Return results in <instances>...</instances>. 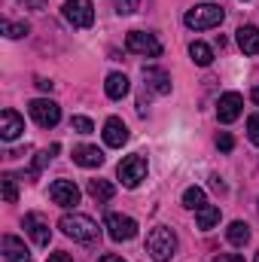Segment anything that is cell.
<instances>
[{
	"mask_svg": "<svg viewBox=\"0 0 259 262\" xmlns=\"http://www.w3.org/2000/svg\"><path fill=\"white\" fill-rule=\"evenodd\" d=\"M125 49L134 52V55H143V58H159L162 55V43L153 34H143V31H131L125 37Z\"/></svg>",
	"mask_w": 259,
	"mask_h": 262,
	"instance_id": "8992f818",
	"label": "cell"
},
{
	"mask_svg": "<svg viewBox=\"0 0 259 262\" xmlns=\"http://www.w3.org/2000/svg\"><path fill=\"white\" fill-rule=\"evenodd\" d=\"M238 46L244 55H259V28L256 25H241L238 28Z\"/></svg>",
	"mask_w": 259,
	"mask_h": 262,
	"instance_id": "5bb4252c",
	"label": "cell"
},
{
	"mask_svg": "<svg viewBox=\"0 0 259 262\" xmlns=\"http://www.w3.org/2000/svg\"><path fill=\"white\" fill-rule=\"evenodd\" d=\"M49 198L58 207H73V204H79V186L73 180H55L49 186Z\"/></svg>",
	"mask_w": 259,
	"mask_h": 262,
	"instance_id": "30bf717a",
	"label": "cell"
},
{
	"mask_svg": "<svg viewBox=\"0 0 259 262\" xmlns=\"http://www.w3.org/2000/svg\"><path fill=\"white\" fill-rule=\"evenodd\" d=\"M143 79H146V85H149L153 92H159V95H168V92H171V76H168L165 70H159V67H143Z\"/></svg>",
	"mask_w": 259,
	"mask_h": 262,
	"instance_id": "ac0fdd59",
	"label": "cell"
},
{
	"mask_svg": "<svg viewBox=\"0 0 259 262\" xmlns=\"http://www.w3.org/2000/svg\"><path fill=\"white\" fill-rule=\"evenodd\" d=\"M25 232L34 238V244H37V247H49V241H52L49 223H46L40 213H25Z\"/></svg>",
	"mask_w": 259,
	"mask_h": 262,
	"instance_id": "8fae6325",
	"label": "cell"
},
{
	"mask_svg": "<svg viewBox=\"0 0 259 262\" xmlns=\"http://www.w3.org/2000/svg\"><path fill=\"white\" fill-rule=\"evenodd\" d=\"M250 98H253V104H256V107H259V85H256V89H253V95H250Z\"/></svg>",
	"mask_w": 259,
	"mask_h": 262,
	"instance_id": "8d00e7d4",
	"label": "cell"
},
{
	"mask_svg": "<svg viewBox=\"0 0 259 262\" xmlns=\"http://www.w3.org/2000/svg\"><path fill=\"white\" fill-rule=\"evenodd\" d=\"M64 18L73 28H92L95 25V9H92V0H67L61 6Z\"/></svg>",
	"mask_w": 259,
	"mask_h": 262,
	"instance_id": "52a82bcc",
	"label": "cell"
},
{
	"mask_svg": "<svg viewBox=\"0 0 259 262\" xmlns=\"http://www.w3.org/2000/svg\"><path fill=\"white\" fill-rule=\"evenodd\" d=\"M241 110H244V98H241L238 92H226V95H220V104H217V119H220L223 125L235 122V119L241 116Z\"/></svg>",
	"mask_w": 259,
	"mask_h": 262,
	"instance_id": "9c48e42d",
	"label": "cell"
},
{
	"mask_svg": "<svg viewBox=\"0 0 259 262\" xmlns=\"http://www.w3.org/2000/svg\"><path fill=\"white\" fill-rule=\"evenodd\" d=\"M52 85H55V82H49V79H43V76L37 79V89H40V92H52Z\"/></svg>",
	"mask_w": 259,
	"mask_h": 262,
	"instance_id": "d6a6232c",
	"label": "cell"
},
{
	"mask_svg": "<svg viewBox=\"0 0 259 262\" xmlns=\"http://www.w3.org/2000/svg\"><path fill=\"white\" fill-rule=\"evenodd\" d=\"M256 262H259V253H256Z\"/></svg>",
	"mask_w": 259,
	"mask_h": 262,
	"instance_id": "74e56055",
	"label": "cell"
},
{
	"mask_svg": "<svg viewBox=\"0 0 259 262\" xmlns=\"http://www.w3.org/2000/svg\"><path fill=\"white\" fill-rule=\"evenodd\" d=\"M98 262H125V259H122V256H116V253H104Z\"/></svg>",
	"mask_w": 259,
	"mask_h": 262,
	"instance_id": "836d02e7",
	"label": "cell"
},
{
	"mask_svg": "<svg viewBox=\"0 0 259 262\" xmlns=\"http://www.w3.org/2000/svg\"><path fill=\"white\" fill-rule=\"evenodd\" d=\"M49 262H73V259H70L67 253H52V256H49Z\"/></svg>",
	"mask_w": 259,
	"mask_h": 262,
	"instance_id": "e575fe53",
	"label": "cell"
},
{
	"mask_svg": "<svg viewBox=\"0 0 259 262\" xmlns=\"http://www.w3.org/2000/svg\"><path fill=\"white\" fill-rule=\"evenodd\" d=\"M104 229H107V235L113 241H131L137 235V220H131L125 213H110L107 223H104Z\"/></svg>",
	"mask_w": 259,
	"mask_h": 262,
	"instance_id": "ba28073f",
	"label": "cell"
},
{
	"mask_svg": "<svg viewBox=\"0 0 259 262\" xmlns=\"http://www.w3.org/2000/svg\"><path fill=\"white\" fill-rule=\"evenodd\" d=\"M146 250L156 262H171V256L177 253V235L168 226H156L146 235Z\"/></svg>",
	"mask_w": 259,
	"mask_h": 262,
	"instance_id": "7a4b0ae2",
	"label": "cell"
},
{
	"mask_svg": "<svg viewBox=\"0 0 259 262\" xmlns=\"http://www.w3.org/2000/svg\"><path fill=\"white\" fill-rule=\"evenodd\" d=\"M28 110H31V119H34L40 128H55V125L61 122V107H58L55 101H49V98H37V101H31Z\"/></svg>",
	"mask_w": 259,
	"mask_h": 262,
	"instance_id": "277c9868",
	"label": "cell"
},
{
	"mask_svg": "<svg viewBox=\"0 0 259 262\" xmlns=\"http://www.w3.org/2000/svg\"><path fill=\"white\" fill-rule=\"evenodd\" d=\"M3 256L9 262H31V250L15 235H3Z\"/></svg>",
	"mask_w": 259,
	"mask_h": 262,
	"instance_id": "2e32d148",
	"label": "cell"
},
{
	"mask_svg": "<svg viewBox=\"0 0 259 262\" xmlns=\"http://www.w3.org/2000/svg\"><path fill=\"white\" fill-rule=\"evenodd\" d=\"M247 137L259 146V116H250V119H247Z\"/></svg>",
	"mask_w": 259,
	"mask_h": 262,
	"instance_id": "f1b7e54d",
	"label": "cell"
},
{
	"mask_svg": "<svg viewBox=\"0 0 259 262\" xmlns=\"http://www.w3.org/2000/svg\"><path fill=\"white\" fill-rule=\"evenodd\" d=\"M226 238H229L235 247H244V244L250 241V226H247V223H241V220H235V223H229Z\"/></svg>",
	"mask_w": 259,
	"mask_h": 262,
	"instance_id": "ffe728a7",
	"label": "cell"
},
{
	"mask_svg": "<svg viewBox=\"0 0 259 262\" xmlns=\"http://www.w3.org/2000/svg\"><path fill=\"white\" fill-rule=\"evenodd\" d=\"M21 131H25V119L15 113V110H3L0 113V137L6 140V143H12L15 137H21Z\"/></svg>",
	"mask_w": 259,
	"mask_h": 262,
	"instance_id": "7c38bea8",
	"label": "cell"
},
{
	"mask_svg": "<svg viewBox=\"0 0 259 262\" xmlns=\"http://www.w3.org/2000/svg\"><path fill=\"white\" fill-rule=\"evenodd\" d=\"M210 186H213V189H220V192H223V189H226V183H223V180H220V177H210Z\"/></svg>",
	"mask_w": 259,
	"mask_h": 262,
	"instance_id": "d590c367",
	"label": "cell"
},
{
	"mask_svg": "<svg viewBox=\"0 0 259 262\" xmlns=\"http://www.w3.org/2000/svg\"><path fill=\"white\" fill-rule=\"evenodd\" d=\"M73 162L79 168H101L104 165V152L98 146H76L73 149Z\"/></svg>",
	"mask_w": 259,
	"mask_h": 262,
	"instance_id": "9a60e30c",
	"label": "cell"
},
{
	"mask_svg": "<svg viewBox=\"0 0 259 262\" xmlns=\"http://www.w3.org/2000/svg\"><path fill=\"white\" fill-rule=\"evenodd\" d=\"M217 146H220V149H223V152H232V146H235V137H232V134H226V131H223V134H220V137H217Z\"/></svg>",
	"mask_w": 259,
	"mask_h": 262,
	"instance_id": "f546056e",
	"label": "cell"
},
{
	"mask_svg": "<svg viewBox=\"0 0 259 262\" xmlns=\"http://www.w3.org/2000/svg\"><path fill=\"white\" fill-rule=\"evenodd\" d=\"M195 223H198V229H213L217 223H220V207L217 204H204V207H198L195 210Z\"/></svg>",
	"mask_w": 259,
	"mask_h": 262,
	"instance_id": "d6986e66",
	"label": "cell"
},
{
	"mask_svg": "<svg viewBox=\"0 0 259 262\" xmlns=\"http://www.w3.org/2000/svg\"><path fill=\"white\" fill-rule=\"evenodd\" d=\"M58 229L64 232L67 238L82 241V244H92L98 238V223L92 216H85V213H64L58 220Z\"/></svg>",
	"mask_w": 259,
	"mask_h": 262,
	"instance_id": "6da1fadb",
	"label": "cell"
},
{
	"mask_svg": "<svg viewBox=\"0 0 259 262\" xmlns=\"http://www.w3.org/2000/svg\"><path fill=\"white\" fill-rule=\"evenodd\" d=\"M104 92H107V98L122 101V98L131 92L128 76H125V73H110V76H107V82H104Z\"/></svg>",
	"mask_w": 259,
	"mask_h": 262,
	"instance_id": "e0dca14e",
	"label": "cell"
},
{
	"mask_svg": "<svg viewBox=\"0 0 259 262\" xmlns=\"http://www.w3.org/2000/svg\"><path fill=\"white\" fill-rule=\"evenodd\" d=\"M207 201H204V189L201 186H189L186 192H183V207H189V210H198V207H204Z\"/></svg>",
	"mask_w": 259,
	"mask_h": 262,
	"instance_id": "cb8c5ba5",
	"label": "cell"
},
{
	"mask_svg": "<svg viewBox=\"0 0 259 262\" xmlns=\"http://www.w3.org/2000/svg\"><path fill=\"white\" fill-rule=\"evenodd\" d=\"M113 6H116L119 15H131V12L140 9V0H113Z\"/></svg>",
	"mask_w": 259,
	"mask_h": 262,
	"instance_id": "83f0119b",
	"label": "cell"
},
{
	"mask_svg": "<svg viewBox=\"0 0 259 262\" xmlns=\"http://www.w3.org/2000/svg\"><path fill=\"white\" fill-rule=\"evenodd\" d=\"M104 143L113 146V149H119V146L128 143V128H125V122H122L119 116H110V119L104 122Z\"/></svg>",
	"mask_w": 259,
	"mask_h": 262,
	"instance_id": "4fadbf2b",
	"label": "cell"
},
{
	"mask_svg": "<svg viewBox=\"0 0 259 262\" xmlns=\"http://www.w3.org/2000/svg\"><path fill=\"white\" fill-rule=\"evenodd\" d=\"M223 18H226V12L220 6H213V3H198L192 9H186V15H183L186 28H192V31L217 28V25H223Z\"/></svg>",
	"mask_w": 259,
	"mask_h": 262,
	"instance_id": "3957f363",
	"label": "cell"
},
{
	"mask_svg": "<svg viewBox=\"0 0 259 262\" xmlns=\"http://www.w3.org/2000/svg\"><path fill=\"white\" fill-rule=\"evenodd\" d=\"M18 3H25L31 9H46V0H18Z\"/></svg>",
	"mask_w": 259,
	"mask_h": 262,
	"instance_id": "1f68e13d",
	"label": "cell"
},
{
	"mask_svg": "<svg viewBox=\"0 0 259 262\" xmlns=\"http://www.w3.org/2000/svg\"><path fill=\"white\" fill-rule=\"evenodd\" d=\"M213 262H244V256H238V253H220Z\"/></svg>",
	"mask_w": 259,
	"mask_h": 262,
	"instance_id": "4dcf8cb0",
	"label": "cell"
},
{
	"mask_svg": "<svg viewBox=\"0 0 259 262\" xmlns=\"http://www.w3.org/2000/svg\"><path fill=\"white\" fill-rule=\"evenodd\" d=\"M189 55H192V61L198 67H207L213 61V49H210L207 43H201V40H195L192 46H189Z\"/></svg>",
	"mask_w": 259,
	"mask_h": 262,
	"instance_id": "603a6c76",
	"label": "cell"
},
{
	"mask_svg": "<svg viewBox=\"0 0 259 262\" xmlns=\"http://www.w3.org/2000/svg\"><path fill=\"white\" fill-rule=\"evenodd\" d=\"M55 152H58V143H52L49 149H40V152H37V159H34V165H31V171H28V177H31V180H34V177H40V171L52 162V156H55Z\"/></svg>",
	"mask_w": 259,
	"mask_h": 262,
	"instance_id": "7402d4cb",
	"label": "cell"
},
{
	"mask_svg": "<svg viewBox=\"0 0 259 262\" xmlns=\"http://www.w3.org/2000/svg\"><path fill=\"white\" fill-rule=\"evenodd\" d=\"M70 128L76 131V134H92L95 125H92V119H85V116H73V119H70Z\"/></svg>",
	"mask_w": 259,
	"mask_h": 262,
	"instance_id": "4316f807",
	"label": "cell"
},
{
	"mask_svg": "<svg viewBox=\"0 0 259 262\" xmlns=\"http://www.w3.org/2000/svg\"><path fill=\"white\" fill-rule=\"evenodd\" d=\"M113 192H116V189H113V183H110V180H89V195L95 198L98 204L110 201Z\"/></svg>",
	"mask_w": 259,
	"mask_h": 262,
	"instance_id": "44dd1931",
	"label": "cell"
},
{
	"mask_svg": "<svg viewBox=\"0 0 259 262\" xmlns=\"http://www.w3.org/2000/svg\"><path fill=\"white\" fill-rule=\"evenodd\" d=\"M28 25L25 21H3V34L6 37H12V40H18V37H28Z\"/></svg>",
	"mask_w": 259,
	"mask_h": 262,
	"instance_id": "484cf974",
	"label": "cell"
},
{
	"mask_svg": "<svg viewBox=\"0 0 259 262\" xmlns=\"http://www.w3.org/2000/svg\"><path fill=\"white\" fill-rule=\"evenodd\" d=\"M116 174H119L122 186L137 189V186H140V180H146V159H143V156H125V159L119 162Z\"/></svg>",
	"mask_w": 259,
	"mask_h": 262,
	"instance_id": "5b68a950",
	"label": "cell"
},
{
	"mask_svg": "<svg viewBox=\"0 0 259 262\" xmlns=\"http://www.w3.org/2000/svg\"><path fill=\"white\" fill-rule=\"evenodd\" d=\"M0 183H3V201H6V204H15V201H18L15 177H12V174H3V177H0Z\"/></svg>",
	"mask_w": 259,
	"mask_h": 262,
	"instance_id": "d4e9b609",
	"label": "cell"
}]
</instances>
